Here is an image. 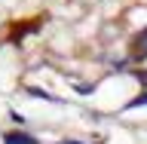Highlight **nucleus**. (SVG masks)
<instances>
[{"label": "nucleus", "mask_w": 147, "mask_h": 144, "mask_svg": "<svg viewBox=\"0 0 147 144\" xmlns=\"http://www.w3.org/2000/svg\"><path fill=\"white\" fill-rule=\"evenodd\" d=\"M67 144H77V141H67Z\"/></svg>", "instance_id": "7ed1b4c3"}, {"label": "nucleus", "mask_w": 147, "mask_h": 144, "mask_svg": "<svg viewBox=\"0 0 147 144\" xmlns=\"http://www.w3.org/2000/svg\"><path fill=\"white\" fill-rule=\"evenodd\" d=\"M6 144H37L31 135H6Z\"/></svg>", "instance_id": "f257e3e1"}, {"label": "nucleus", "mask_w": 147, "mask_h": 144, "mask_svg": "<svg viewBox=\"0 0 147 144\" xmlns=\"http://www.w3.org/2000/svg\"><path fill=\"white\" fill-rule=\"evenodd\" d=\"M141 104H147V95H141V98H135L132 104H129V107H141Z\"/></svg>", "instance_id": "f03ea898"}]
</instances>
